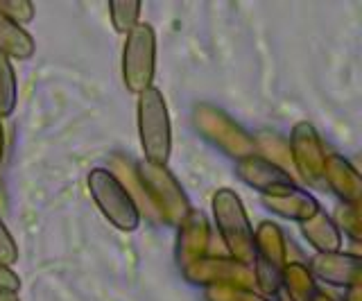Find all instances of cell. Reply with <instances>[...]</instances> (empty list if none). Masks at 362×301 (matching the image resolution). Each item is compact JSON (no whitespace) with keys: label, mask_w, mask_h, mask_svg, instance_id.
I'll return each mask as SVG.
<instances>
[{"label":"cell","mask_w":362,"mask_h":301,"mask_svg":"<svg viewBox=\"0 0 362 301\" xmlns=\"http://www.w3.org/2000/svg\"><path fill=\"white\" fill-rule=\"evenodd\" d=\"M0 301H21L16 293H0Z\"/></svg>","instance_id":"cell-28"},{"label":"cell","mask_w":362,"mask_h":301,"mask_svg":"<svg viewBox=\"0 0 362 301\" xmlns=\"http://www.w3.org/2000/svg\"><path fill=\"white\" fill-rule=\"evenodd\" d=\"M139 138L145 152V161L154 165H168L173 152V125H170L168 102L156 86H150L139 95L136 105Z\"/></svg>","instance_id":"cell-2"},{"label":"cell","mask_w":362,"mask_h":301,"mask_svg":"<svg viewBox=\"0 0 362 301\" xmlns=\"http://www.w3.org/2000/svg\"><path fill=\"white\" fill-rule=\"evenodd\" d=\"M263 204L272 211V213L288 218V220H297V222L310 220L317 211H320V202H317L310 193L301 191L299 186L283 188V191L263 195Z\"/></svg>","instance_id":"cell-13"},{"label":"cell","mask_w":362,"mask_h":301,"mask_svg":"<svg viewBox=\"0 0 362 301\" xmlns=\"http://www.w3.org/2000/svg\"><path fill=\"white\" fill-rule=\"evenodd\" d=\"M254 249H256V259L258 263H265L283 270L288 263V242L283 236L281 227L276 222H260L258 229L254 231Z\"/></svg>","instance_id":"cell-14"},{"label":"cell","mask_w":362,"mask_h":301,"mask_svg":"<svg viewBox=\"0 0 362 301\" xmlns=\"http://www.w3.org/2000/svg\"><path fill=\"white\" fill-rule=\"evenodd\" d=\"M0 14L23 28L34 20V5L30 0H0Z\"/></svg>","instance_id":"cell-21"},{"label":"cell","mask_w":362,"mask_h":301,"mask_svg":"<svg viewBox=\"0 0 362 301\" xmlns=\"http://www.w3.org/2000/svg\"><path fill=\"white\" fill-rule=\"evenodd\" d=\"M310 274L322 278L331 285H356L362 278V261L354 254L331 252V254H317L310 261Z\"/></svg>","instance_id":"cell-10"},{"label":"cell","mask_w":362,"mask_h":301,"mask_svg":"<svg viewBox=\"0 0 362 301\" xmlns=\"http://www.w3.org/2000/svg\"><path fill=\"white\" fill-rule=\"evenodd\" d=\"M310 301H335V299H333L331 295L322 293V290H317V293H315V297H313Z\"/></svg>","instance_id":"cell-26"},{"label":"cell","mask_w":362,"mask_h":301,"mask_svg":"<svg viewBox=\"0 0 362 301\" xmlns=\"http://www.w3.org/2000/svg\"><path fill=\"white\" fill-rule=\"evenodd\" d=\"M88 193L93 197L98 211L120 231H136L141 227V208L132 193L116 175L107 168H93L86 177Z\"/></svg>","instance_id":"cell-3"},{"label":"cell","mask_w":362,"mask_h":301,"mask_svg":"<svg viewBox=\"0 0 362 301\" xmlns=\"http://www.w3.org/2000/svg\"><path fill=\"white\" fill-rule=\"evenodd\" d=\"M136 177H139L143 193L150 199V206L158 213L161 222L179 227V222L190 213V202L177 177L168 170V165L141 161L136 168Z\"/></svg>","instance_id":"cell-4"},{"label":"cell","mask_w":362,"mask_h":301,"mask_svg":"<svg viewBox=\"0 0 362 301\" xmlns=\"http://www.w3.org/2000/svg\"><path fill=\"white\" fill-rule=\"evenodd\" d=\"M281 285L286 288L290 301H310L317 293L315 276L303 263H286L281 272Z\"/></svg>","instance_id":"cell-17"},{"label":"cell","mask_w":362,"mask_h":301,"mask_svg":"<svg viewBox=\"0 0 362 301\" xmlns=\"http://www.w3.org/2000/svg\"><path fill=\"white\" fill-rule=\"evenodd\" d=\"M360 283H356V285H349L346 288V295H344V301H360Z\"/></svg>","instance_id":"cell-25"},{"label":"cell","mask_w":362,"mask_h":301,"mask_svg":"<svg viewBox=\"0 0 362 301\" xmlns=\"http://www.w3.org/2000/svg\"><path fill=\"white\" fill-rule=\"evenodd\" d=\"M322 179L331 186V191L342 199L344 204L358 206L362 193V179L358 170L339 154H326Z\"/></svg>","instance_id":"cell-12"},{"label":"cell","mask_w":362,"mask_h":301,"mask_svg":"<svg viewBox=\"0 0 362 301\" xmlns=\"http://www.w3.org/2000/svg\"><path fill=\"white\" fill-rule=\"evenodd\" d=\"M3 154H5V129L3 122H0V163H3Z\"/></svg>","instance_id":"cell-27"},{"label":"cell","mask_w":362,"mask_h":301,"mask_svg":"<svg viewBox=\"0 0 362 301\" xmlns=\"http://www.w3.org/2000/svg\"><path fill=\"white\" fill-rule=\"evenodd\" d=\"M18 288H21L18 274L11 267L0 265V293H16Z\"/></svg>","instance_id":"cell-24"},{"label":"cell","mask_w":362,"mask_h":301,"mask_svg":"<svg viewBox=\"0 0 362 301\" xmlns=\"http://www.w3.org/2000/svg\"><path fill=\"white\" fill-rule=\"evenodd\" d=\"M18 100V82L11 59L0 54V120L14 114Z\"/></svg>","instance_id":"cell-18"},{"label":"cell","mask_w":362,"mask_h":301,"mask_svg":"<svg viewBox=\"0 0 362 301\" xmlns=\"http://www.w3.org/2000/svg\"><path fill=\"white\" fill-rule=\"evenodd\" d=\"M213 216L222 242L229 249V259L243 265H254V229L249 225L240 195L231 188H218L213 195Z\"/></svg>","instance_id":"cell-1"},{"label":"cell","mask_w":362,"mask_h":301,"mask_svg":"<svg viewBox=\"0 0 362 301\" xmlns=\"http://www.w3.org/2000/svg\"><path fill=\"white\" fill-rule=\"evenodd\" d=\"M34 50L37 43L30 32L0 14V54H5L7 59L28 61L34 57Z\"/></svg>","instance_id":"cell-16"},{"label":"cell","mask_w":362,"mask_h":301,"mask_svg":"<svg viewBox=\"0 0 362 301\" xmlns=\"http://www.w3.org/2000/svg\"><path fill=\"white\" fill-rule=\"evenodd\" d=\"M195 127L215 148H220L229 157H235L238 161L256 154L254 136H249L229 114H224L218 107L199 105L195 109Z\"/></svg>","instance_id":"cell-6"},{"label":"cell","mask_w":362,"mask_h":301,"mask_svg":"<svg viewBox=\"0 0 362 301\" xmlns=\"http://www.w3.org/2000/svg\"><path fill=\"white\" fill-rule=\"evenodd\" d=\"M204 295H206V301H272L260 293H254L252 288H231V285L206 288Z\"/></svg>","instance_id":"cell-20"},{"label":"cell","mask_w":362,"mask_h":301,"mask_svg":"<svg viewBox=\"0 0 362 301\" xmlns=\"http://www.w3.org/2000/svg\"><path fill=\"white\" fill-rule=\"evenodd\" d=\"M184 276L190 283H199L206 288H252L254 270L252 265H243L233 259H218V256H204V259L184 267Z\"/></svg>","instance_id":"cell-7"},{"label":"cell","mask_w":362,"mask_h":301,"mask_svg":"<svg viewBox=\"0 0 362 301\" xmlns=\"http://www.w3.org/2000/svg\"><path fill=\"white\" fill-rule=\"evenodd\" d=\"M238 177H240L247 186L256 188V191H260L263 195L297 186L288 170L279 168L276 163L258 157V154H252V157H245L238 161Z\"/></svg>","instance_id":"cell-9"},{"label":"cell","mask_w":362,"mask_h":301,"mask_svg":"<svg viewBox=\"0 0 362 301\" xmlns=\"http://www.w3.org/2000/svg\"><path fill=\"white\" fill-rule=\"evenodd\" d=\"M141 0H111L109 3V14L113 30L120 35H129V32L139 25L141 16Z\"/></svg>","instance_id":"cell-19"},{"label":"cell","mask_w":362,"mask_h":301,"mask_svg":"<svg viewBox=\"0 0 362 301\" xmlns=\"http://www.w3.org/2000/svg\"><path fill=\"white\" fill-rule=\"evenodd\" d=\"M209 252V222L202 211L190 208V213L179 222L177 238V261L181 270L204 259Z\"/></svg>","instance_id":"cell-11"},{"label":"cell","mask_w":362,"mask_h":301,"mask_svg":"<svg viewBox=\"0 0 362 301\" xmlns=\"http://www.w3.org/2000/svg\"><path fill=\"white\" fill-rule=\"evenodd\" d=\"M122 82L129 93L141 95L152 86L156 71V35L150 23H139L124 35Z\"/></svg>","instance_id":"cell-5"},{"label":"cell","mask_w":362,"mask_h":301,"mask_svg":"<svg viewBox=\"0 0 362 301\" xmlns=\"http://www.w3.org/2000/svg\"><path fill=\"white\" fill-rule=\"evenodd\" d=\"M335 227L344 233H349L354 240H360V231H362V225H360V204L358 206H351V204H342L337 208V213L333 218Z\"/></svg>","instance_id":"cell-22"},{"label":"cell","mask_w":362,"mask_h":301,"mask_svg":"<svg viewBox=\"0 0 362 301\" xmlns=\"http://www.w3.org/2000/svg\"><path fill=\"white\" fill-rule=\"evenodd\" d=\"M301 231L305 240L317 249V254H331L342 247V231L335 227L333 218L326 216L322 208L310 220L301 222Z\"/></svg>","instance_id":"cell-15"},{"label":"cell","mask_w":362,"mask_h":301,"mask_svg":"<svg viewBox=\"0 0 362 301\" xmlns=\"http://www.w3.org/2000/svg\"><path fill=\"white\" fill-rule=\"evenodd\" d=\"M18 261V247L14 238H11L9 229L5 227V222L0 220V265L11 267Z\"/></svg>","instance_id":"cell-23"},{"label":"cell","mask_w":362,"mask_h":301,"mask_svg":"<svg viewBox=\"0 0 362 301\" xmlns=\"http://www.w3.org/2000/svg\"><path fill=\"white\" fill-rule=\"evenodd\" d=\"M288 152H290V161L294 165V170H297L305 182L317 184L322 179L326 152H324L320 134H317L315 125H310L308 120H301L294 125L290 134Z\"/></svg>","instance_id":"cell-8"}]
</instances>
